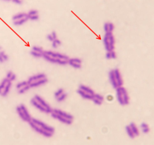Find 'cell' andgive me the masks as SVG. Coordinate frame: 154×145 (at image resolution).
I'll use <instances>...</instances> for the list:
<instances>
[{
    "label": "cell",
    "instance_id": "6da1fadb",
    "mask_svg": "<svg viewBox=\"0 0 154 145\" xmlns=\"http://www.w3.org/2000/svg\"><path fill=\"white\" fill-rule=\"evenodd\" d=\"M29 123L34 130L41 134L43 136L46 137V138L52 136V135L55 132V128L53 127L49 126V125H46V124L43 123V121L36 119H30Z\"/></svg>",
    "mask_w": 154,
    "mask_h": 145
},
{
    "label": "cell",
    "instance_id": "7a4b0ae2",
    "mask_svg": "<svg viewBox=\"0 0 154 145\" xmlns=\"http://www.w3.org/2000/svg\"><path fill=\"white\" fill-rule=\"evenodd\" d=\"M43 57L52 63H57L59 65H66L69 63V58L67 56L60 54L58 52H52V51H43Z\"/></svg>",
    "mask_w": 154,
    "mask_h": 145
},
{
    "label": "cell",
    "instance_id": "3957f363",
    "mask_svg": "<svg viewBox=\"0 0 154 145\" xmlns=\"http://www.w3.org/2000/svg\"><path fill=\"white\" fill-rule=\"evenodd\" d=\"M51 115L53 118L56 119L62 123L67 124V125H71L73 122V119H74V117L71 114L59 110H52L51 112Z\"/></svg>",
    "mask_w": 154,
    "mask_h": 145
},
{
    "label": "cell",
    "instance_id": "277c9868",
    "mask_svg": "<svg viewBox=\"0 0 154 145\" xmlns=\"http://www.w3.org/2000/svg\"><path fill=\"white\" fill-rule=\"evenodd\" d=\"M30 102L33 104V106H35L36 108L40 110V111L46 113H51V112H52V110L51 109L50 106L38 95H36L34 97L32 98Z\"/></svg>",
    "mask_w": 154,
    "mask_h": 145
},
{
    "label": "cell",
    "instance_id": "5b68a950",
    "mask_svg": "<svg viewBox=\"0 0 154 145\" xmlns=\"http://www.w3.org/2000/svg\"><path fill=\"white\" fill-rule=\"evenodd\" d=\"M47 81L48 79L45 74H38L30 77L27 82L30 88H36V87L44 85Z\"/></svg>",
    "mask_w": 154,
    "mask_h": 145
},
{
    "label": "cell",
    "instance_id": "8992f818",
    "mask_svg": "<svg viewBox=\"0 0 154 145\" xmlns=\"http://www.w3.org/2000/svg\"><path fill=\"white\" fill-rule=\"evenodd\" d=\"M116 98L118 101L121 105L125 106L129 103V96L127 94V92L125 88L122 86L116 88Z\"/></svg>",
    "mask_w": 154,
    "mask_h": 145
},
{
    "label": "cell",
    "instance_id": "52a82bcc",
    "mask_svg": "<svg viewBox=\"0 0 154 145\" xmlns=\"http://www.w3.org/2000/svg\"><path fill=\"white\" fill-rule=\"evenodd\" d=\"M103 43L105 49L109 51H113L115 49V45H116V40L112 34V32L106 33L103 38Z\"/></svg>",
    "mask_w": 154,
    "mask_h": 145
},
{
    "label": "cell",
    "instance_id": "ba28073f",
    "mask_svg": "<svg viewBox=\"0 0 154 145\" xmlns=\"http://www.w3.org/2000/svg\"><path fill=\"white\" fill-rule=\"evenodd\" d=\"M77 93L82 96V97L87 99V100H92V98L94 97V91L90 88L84 85H80L79 86L78 90H77Z\"/></svg>",
    "mask_w": 154,
    "mask_h": 145
},
{
    "label": "cell",
    "instance_id": "9c48e42d",
    "mask_svg": "<svg viewBox=\"0 0 154 145\" xmlns=\"http://www.w3.org/2000/svg\"><path fill=\"white\" fill-rule=\"evenodd\" d=\"M16 110H17V113L19 116H20V118L23 121H27V122L30 121L31 117H30V113L27 111V108H26V106L24 105L21 104L19 106H18L17 108H16Z\"/></svg>",
    "mask_w": 154,
    "mask_h": 145
},
{
    "label": "cell",
    "instance_id": "30bf717a",
    "mask_svg": "<svg viewBox=\"0 0 154 145\" xmlns=\"http://www.w3.org/2000/svg\"><path fill=\"white\" fill-rule=\"evenodd\" d=\"M28 20V15L26 13H18L12 17L13 24L15 26L22 25Z\"/></svg>",
    "mask_w": 154,
    "mask_h": 145
},
{
    "label": "cell",
    "instance_id": "8fae6325",
    "mask_svg": "<svg viewBox=\"0 0 154 145\" xmlns=\"http://www.w3.org/2000/svg\"><path fill=\"white\" fill-rule=\"evenodd\" d=\"M11 87H12V81L5 78L0 84V96L3 97L6 96L10 91Z\"/></svg>",
    "mask_w": 154,
    "mask_h": 145
},
{
    "label": "cell",
    "instance_id": "7c38bea8",
    "mask_svg": "<svg viewBox=\"0 0 154 145\" xmlns=\"http://www.w3.org/2000/svg\"><path fill=\"white\" fill-rule=\"evenodd\" d=\"M81 63H82L81 60L80 59H77V58L69 59V64L72 67L75 68H81Z\"/></svg>",
    "mask_w": 154,
    "mask_h": 145
},
{
    "label": "cell",
    "instance_id": "4fadbf2b",
    "mask_svg": "<svg viewBox=\"0 0 154 145\" xmlns=\"http://www.w3.org/2000/svg\"><path fill=\"white\" fill-rule=\"evenodd\" d=\"M109 80H110V82L111 84H112L113 88H119L117 80H116V75H115V73L113 70H111V71H109Z\"/></svg>",
    "mask_w": 154,
    "mask_h": 145
},
{
    "label": "cell",
    "instance_id": "5bb4252c",
    "mask_svg": "<svg viewBox=\"0 0 154 145\" xmlns=\"http://www.w3.org/2000/svg\"><path fill=\"white\" fill-rule=\"evenodd\" d=\"M113 71H114L115 75H116V80H117L118 85H119V87L122 86L123 81H122V75H121V73H120V71H119V69L116 68V69H114Z\"/></svg>",
    "mask_w": 154,
    "mask_h": 145
},
{
    "label": "cell",
    "instance_id": "9a60e30c",
    "mask_svg": "<svg viewBox=\"0 0 154 145\" xmlns=\"http://www.w3.org/2000/svg\"><path fill=\"white\" fill-rule=\"evenodd\" d=\"M92 100L94 102V103L97 105H101L104 100V97L100 94H94V97L92 98Z\"/></svg>",
    "mask_w": 154,
    "mask_h": 145
},
{
    "label": "cell",
    "instance_id": "2e32d148",
    "mask_svg": "<svg viewBox=\"0 0 154 145\" xmlns=\"http://www.w3.org/2000/svg\"><path fill=\"white\" fill-rule=\"evenodd\" d=\"M115 28L114 24L111 23V22H106L104 24V30L106 33H109V32H112L113 30Z\"/></svg>",
    "mask_w": 154,
    "mask_h": 145
},
{
    "label": "cell",
    "instance_id": "e0dca14e",
    "mask_svg": "<svg viewBox=\"0 0 154 145\" xmlns=\"http://www.w3.org/2000/svg\"><path fill=\"white\" fill-rule=\"evenodd\" d=\"M9 59V56L8 55L6 54L5 52V51L3 50H1L0 51V63H3L6 61H8Z\"/></svg>",
    "mask_w": 154,
    "mask_h": 145
},
{
    "label": "cell",
    "instance_id": "ac0fdd59",
    "mask_svg": "<svg viewBox=\"0 0 154 145\" xmlns=\"http://www.w3.org/2000/svg\"><path fill=\"white\" fill-rule=\"evenodd\" d=\"M129 126L131 127V128L132 129L133 132L134 133V135H135V136H138V135H140L139 129H138V128L137 127V125H136L134 122H131V123H130Z\"/></svg>",
    "mask_w": 154,
    "mask_h": 145
},
{
    "label": "cell",
    "instance_id": "d6986e66",
    "mask_svg": "<svg viewBox=\"0 0 154 145\" xmlns=\"http://www.w3.org/2000/svg\"><path fill=\"white\" fill-rule=\"evenodd\" d=\"M106 58L107 59H116V53L115 51H109L106 55Z\"/></svg>",
    "mask_w": 154,
    "mask_h": 145
},
{
    "label": "cell",
    "instance_id": "ffe728a7",
    "mask_svg": "<svg viewBox=\"0 0 154 145\" xmlns=\"http://www.w3.org/2000/svg\"><path fill=\"white\" fill-rule=\"evenodd\" d=\"M141 130H142V132H144V134H147L148 132H150L149 125H148L147 123H145V122H143V123H141Z\"/></svg>",
    "mask_w": 154,
    "mask_h": 145
},
{
    "label": "cell",
    "instance_id": "44dd1931",
    "mask_svg": "<svg viewBox=\"0 0 154 145\" xmlns=\"http://www.w3.org/2000/svg\"><path fill=\"white\" fill-rule=\"evenodd\" d=\"M126 132H127V135H128V136L131 138H135V135H134V133L133 132L132 129L131 128V127L129 126V125H127L126 126Z\"/></svg>",
    "mask_w": 154,
    "mask_h": 145
},
{
    "label": "cell",
    "instance_id": "7402d4cb",
    "mask_svg": "<svg viewBox=\"0 0 154 145\" xmlns=\"http://www.w3.org/2000/svg\"><path fill=\"white\" fill-rule=\"evenodd\" d=\"M56 38H57V35H56V33H55V31H52L50 34H49V35L47 36V39L49 41H52V42L54 40L56 39Z\"/></svg>",
    "mask_w": 154,
    "mask_h": 145
},
{
    "label": "cell",
    "instance_id": "603a6c76",
    "mask_svg": "<svg viewBox=\"0 0 154 145\" xmlns=\"http://www.w3.org/2000/svg\"><path fill=\"white\" fill-rule=\"evenodd\" d=\"M67 96H68L67 93H65V92H63V93H62L60 96H59L57 98H55V99H56V100H57L58 102H62V101H63V100H66Z\"/></svg>",
    "mask_w": 154,
    "mask_h": 145
},
{
    "label": "cell",
    "instance_id": "cb8c5ba5",
    "mask_svg": "<svg viewBox=\"0 0 154 145\" xmlns=\"http://www.w3.org/2000/svg\"><path fill=\"white\" fill-rule=\"evenodd\" d=\"M30 88V85H26V86L23 87V88H21V89L18 90V93H20V94H23V93H24L25 92H27V91H28Z\"/></svg>",
    "mask_w": 154,
    "mask_h": 145
},
{
    "label": "cell",
    "instance_id": "d4e9b609",
    "mask_svg": "<svg viewBox=\"0 0 154 145\" xmlns=\"http://www.w3.org/2000/svg\"><path fill=\"white\" fill-rule=\"evenodd\" d=\"M61 44H62V42H61L59 39L56 38V39L52 41V47H53L54 49H56V48L59 47V46H61Z\"/></svg>",
    "mask_w": 154,
    "mask_h": 145
},
{
    "label": "cell",
    "instance_id": "484cf974",
    "mask_svg": "<svg viewBox=\"0 0 154 145\" xmlns=\"http://www.w3.org/2000/svg\"><path fill=\"white\" fill-rule=\"evenodd\" d=\"M30 54H31V56H33L34 57H35V58L43 57L42 53H40V52H36V51H34V50H31V52H30Z\"/></svg>",
    "mask_w": 154,
    "mask_h": 145
},
{
    "label": "cell",
    "instance_id": "4316f807",
    "mask_svg": "<svg viewBox=\"0 0 154 145\" xmlns=\"http://www.w3.org/2000/svg\"><path fill=\"white\" fill-rule=\"evenodd\" d=\"M28 85V82H27V81H22V82L18 83V84L17 86H16V88H17L18 90H19V89H21V88H23V87L26 86V85Z\"/></svg>",
    "mask_w": 154,
    "mask_h": 145
},
{
    "label": "cell",
    "instance_id": "83f0119b",
    "mask_svg": "<svg viewBox=\"0 0 154 145\" xmlns=\"http://www.w3.org/2000/svg\"><path fill=\"white\" fill-rule=\"evenodd\" d=\"M32 50L38 52H40V53H42V54H43V50L42 49V48L38 47V46H33V47H32Z\"/></svg>",
    "mask_w": 154,
    "mask_h": 145
},
{
    "label": "cell",
    "instance_id": "f1b7e54d",
    "mask_svg": "<svg viewBox=\"0 0 154 145\" xmlns=\"http://www.w3.org/2000/svg\"><path fill=\"white\" fill-rule=\"evenodd\" d=\"M38 15V11L35 10V9H34V10H30V12H29V13L27 14L28 17H30V16H33V15Z\"/></svg>",
    "mask_w": 154,
    "mask_h": 145
},
{
    "label": "cell",
    "instance_id": "f546056e",
    "mask_svg": "<svg viewBox=\"0 0 154 145\" xmlns=\"http://www.w3.org/2000/svg\"><path fill=\"white\" fill-rule=\"evenodd\" d=\"M63 92H64L63 89H59L57 91H55V98H57L58 96H60V95L62 94V93H63Z\"/></svg>",
    "mask_w": 154,
    "mask_h": 145
},
{
    "label": "cell",
    "instance_id": "4dcf8cb0",
    "mask_svg": "<svg viewBox=\"0 0 154 145\" xmlns=\"http://www.w3.org/2000/svg\"><path fill=\"white\" fill-rule=\"evenodd\" d=\"M28 19L31 21H37L39 19V15H33V16H30L28 17Z\"/></svg>",
    "mask_w": 154,
    "mask_h": 145
},
{
    "label": "cell",
    "instance_id": "1f68e13d",
    "mask_svg": "<svg viewBox=\"0 0 154 145\" xmlns=\"http://www.w3.org/2000/svg\"><path fill=\"white\" fill-rule=\"evenodd\" d=\"M12 1L17 5H21L23 3V0H12Z\"/></svg>",
    "mask_w": 154,
    "mask_h": 145
},
{
    "label": "cell",
    "instance_id": "d6a6232c",
    "mask_svg": "<svg viewBox=\"0 0 154 145\" xmlns=\"http://www.w3.org/2000/svg\"><path fill=\"white\" fill-rule=\"evenodd\" d=\"M16 79V74H15V73H13V74H12V76H11V78H9V81H11L12 82L13 81H15V80Z\"/></svg>",
    "mask_w": 154,
    "mask_h": 145
},
{
    "label": "cell",
    "instance_id": "836d02e7",
    "mask_svg": "<svg viewBox=\"0 0 154 145\" xmlns=\"http://www.w3.org/2000/svg\"><path fill=\"white\" fill-rule=\"evenodd\" d=\"M12 74H13V72H12V71H8V72H7V74H6V78H7V79H9V78H11V76H12Z\"/></svg>",
    "mask_w": 154,
    "mask_h": 145
},
{
    "label": "cell",
    "instance_id": "e575fe53",
    "mask_svg": "<svg viewBox=\"0 0 154 145\" xmlns=\"http://www.w3.org/2000/svg\"><path fill=\"white\" fill-rule=\"evenodd\" d=\"M1 50H2V48L1 47V46H0V51H1Z\"/></svg>",
    "mask_w": 154,
    "mask_h": 145
},
{
    "label": "cell",
    "instance_id": "d590c367",
    "mask_svg": "<svg viewBox=\"0 0 154 145\" xmlns=\"http://www.w3.org/2000/svg\"><path fill=\"white\" fill-rule=\"evenodd\" d=\"M5 1H9V0H5Z\"/></svg>",
    "mask_w": 154,
    "mask_h": 145
}]
</instances>
